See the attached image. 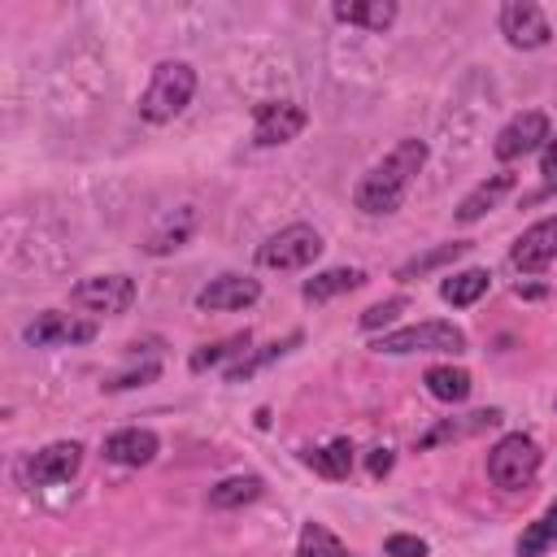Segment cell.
Masks as SVG:
<instances>
[{
	"label": "cell",
	"instance_id": "6da1fadb",
	"mask_svg": "<svg viewBox=\"0 0 557 557\" xmlns=\"http://www.w3.org/2000/svg\"><path fill=\"white\" fill-rule=\"evenodd\" d=\"M422 161H426V144L422 139H400L379 165H370L361 174V183L352 187V205L361 213H374V218L379 213H396L400 200L409 196V183L418 178Z\"/></svg>",
	"mask_w": 557,
	"mask_h": 557
},
{
	"label": "cell",
	"instance_id": "7a4b0ae2",
	"mask_svg": "<svg viewBox=\"0 0 557 557\" xmlns=\"http://www.w3.org/2000/svg\"><path fill=\"white\" fill-rule=\"evenodd\" d=\"M191 91H196V70L187 61H161L148 78V91L139 96V117L157 126L174 122L191 104Z\"/></svg>",
	"mask_w": 557,
	"mask_h": 557
},
{
	"label": "cell",
	"instance_id": "3957f363",
	"mask_svg": "<svg viewBox=\"0 0 557 557\" xmlns=\"http://www.w3.org/2000/svg\"><path fill=\"white\" fill-rule=\"evenodd\" d=\"M374 352H466V331L453 322H418V326H400L374 339Z\"/></svg>",
	"mask_w": 557,
	"mask_h": 557
},
{
	"label": "cell",
	"instance_id": "277c9868",
	"mask_svg": "<svg viewBox=\"0 0 557 557\" xmlns=\"http://www.w3.org/2000/svg\"><path fill=\"white\" fill-rule=\"evenodd\" d=\"M535 470H540V444L531 435H522V431L496 440V448L487 453V479L496 487H505V492L527 487L535 479Z\"/></svg>",
	"mask_w": 557,
	"mask_h": 557
},
{
	"label": "cell",
	"instance_id": "5b68a950",
	"mask_svg": "<svg viewBox=\"0 0 557 557\" xmlns=\"http://www.w3.org/2000/svg\"><path fill=\"white\" fill-rule=\"evenodd\" d=\"M322 257V235L305 222H292L283 226L278 235H270L261 248H257V265L261 270H305Z\"/></svg>",
	"mask_w": 557,
	"mask_h": 557
},
{
	"label": "cell",
	"instance_id": "8992f818",
	"mask_svg": "<svg viewBox=\"0 0 557 557\" xmlns=\"http://www.w3.org/2000/svg\"><path fill=\"white\" fill-rule=\"evenodd\" d=\"M22 339L30 348H70V344H91L96 339V322L83 313H61V309H44L26 322Z\"/></svg>",
	"mask_w": 557,
	"mask_h": 557
},
{
	"label": "cell",
	"instance_id": "52a82bcc",
	"mask_svg": "<svg viewBox=\"0 0 557 557\" xmlns=\"http://www.w3.org/2000/svg\"><path fill=\"white\" fill-rule=\"evenodd\" d=\"M548 139H553L548 113H540V109H522V113H513V117L500 126V135H496V144H492V152H496L500 161H518V157H527V152L544 148Z\"/></svg>",
	"mask_w": 557,
	"mask_h": 557
},
{
	"label": "cell",
	"instance_id": "ba28073f",
	"mask_svg": "<svg viewBox=\"0 0 557 557\" xmlns=\"http://www.w3.org/2000/svg\"><path fill=\"white\" fill-rule=\"evenodd\" d=\"M70 300L87 313H126L135 305V278L126 274H91L83 283H74Z\"/></svg>",
	"mask_w": 557,
	"mask_h": 557
},
{
	"label": "cell",
	"instance_id": "9c48e42d",
	"mask_svg": "<svg viewBox=\"0 0 557 557\" xmlns=\"http://www.w3.org/2000/svg\"><path fill=\"white\" fill-rule=\"evenodd\" d=\"M309 113L296 104V100H261L252 109V139L261 148H274V144H287L305 131Z\"/></svg>",
	"mask_w": 557,
	"mask_h": 557
},
{
	"label": "cell",
	"instance_id": "30bf717a",
	"mask_svg": "<svg viewBox=\"0 0 557 557\" xmlns=\"http://www.w3.org/2000/svg\"><path fill=\"white\" fill-rule=\"evenodd\" d=\"M553 261H557V218H544V222L527 226V231L513 239V248H509V265H513L518 274H540V270H548Z\"/></svg>",
	"mask_w": 557,
	"mask_h": 557
},
{
	"label": "cell",
	"instance_id": "8fae6325",
	"mask_svg": "<svg viewBox=\"0 0 557 557\" xmlns=\"http://www.w3.org/2000/svg\"><path fill=\"white\" fill-rule=\"evenodd\" d=\"M500 35H505L513 48H544V44L553 39V26H548V17H544L540 4H531V0H509V4L500 9Z\"/></svg>",
	"mask_w": 557,
	"mask_h": 557
},
{
	"label": "cell",
	"instance_id": "7c38bea8",
	"mask_svg": "<svg viewBox=\"0 0 557 557\" xmlns=\"http://www.w3.org/2000/svg\"><path fill=\"white\" fill-rule=\"evenodd\" d=\"M83 466V444L74 440H57L48 448H39L30 461H26V479L35 487H52V483H70Z\"/></svg>",
	"mask_w": 557,
	"mask_h": 557
},
{
	"label": "cell",
	"instance_id": "4fadbf2b",
	"mask_svg": "<svg viewBox=\"0 0 557 557\" xmlns=\"http://www.w3.org/2000/svg\"><path fill=\"white\" fill-rule=\"evenodd\" d=\"M261 300V283L248 274H218L209 287L196 292V305L209 313H231V309H248Z\"/></svg>",
	"mask_w": 557,
	"mask_h": 557
},
{
	"label": "cell",
	"instance_id": "5bb4252c",
	"mask_svg": "<svg viewBox=\"0 0 557 557\" xmlns=\"http://www.w3.org/2000/svg\"><path fill=\"white\" fill-rule=\"evenodd\" d=\"M157 453H161V440L148 426H126L104 440V461L113 466H148Z\"/></svg>",
	"mask_w": 557,
	"mask_h": 557
},
{
	"label": "cell",
	"instance_id": "9a60e30c",
	"mask_svg": "<svg viewBox=\"0 0 557 557\" xmlns=\"http://www.w3.org/2000/svg\"><path fill=\"white\" fill-rule=\"evenodd\" d=\"M500 418H505L500 409H474V413H466L461 422H457V418H448V422L431 426V431L418 440V448H435V444H444V440H466V435H479V431L496 426Z\"/></svg>",
	"mask_w": 557,
	"mask_h": 557
},
{
	"label": "cell",
	"instance_id": "2e32d148",
	"mask_svg": "<svg viewBox=\"0 0 557 557\" xmlns=\"http://www.w3.org/2000/svg\"><path fill=\"white\" fill-rule=\"evenodd\" d=\"M487 287H492V274H487L483 265H466V270H457V274H448V278L440 283V296H444V305L466 309V305H474Z\"/></svg>",
	"mask_w": 557,
	"mask_h": 557
},
{
	"label": "cell",
	"instance_id": "e0dca14e",
	"mask_svg": "<svg viewBox=\"0 0 557 557\" xmlns=\"http://www.w3.org/2000/svg\"><path fill=\"white\" fill-rule=\"evenodd\" d=\"M361 283H366L361 270H352V265H335V270H322V274L305 278L300 296H305L309 305H322V300H331V296H339V292H352V287H361Z\"/></svg>",
	"mask_w": 557,
	"mask_h": 557
},
{
	"label": "cell",
	"instance_id": "ac0fdd59",
	"mask_svg": "<svg viewBox=\"0 0 557 557\" xmlns=\"http://www.w3.org/2000/svg\"><path fill=\"white\" fill-rule=\"evenodd\" d=\"M331 13L339 22H352V26H366V30H387L396 22V4L392 0H348V4H335Z\"/></svg>",
	"mask_w": 557,
	"mask_h": 557
},
{
	"label": "cell",
	"instance_id": "d6986e66",
	"mask_svg": "<svg viewBox=\"0 0 557 557\" xmlns=\"http://www.w3.org/2000/svg\"><path fill=\"white\" fill-rule=\"evenodd\" d=\"M509 187H513V174H492V178H483V183L457 205V222H479L487 209H496V200H500Z\"/></svg>",
	"mask_w": 557,
	"mask_h": 557
},
{
	"label": "cell",
	"instance_id": "ffe728a7",
	"mask_svg": "<svg viewBox=\"0 0 557 557\" xmlns=\"http://www.w3.org/2000/svg\"><path fill=\"white\" fill-rule=\"evenodd\" d=\"M422 383H426V392H431L435 400H444V405H461V400L470 396V387H474V379H470L461 366H431Z\"/></svg>",
	"mask_w": 557,
	"mask_h": 557
},
{
	"label": "cell",
	"instance_id": "44dd1931",
	"mask_svg": "<svg viewBox=\"0 0 557 557\" xmlns=\"http://www.w3.org/2000/svg\"><path fill=\"white\" fill-rule=\"evenodd\" d=\"M261 492H265L261 474H231V479H222V483L209 487V505L213 509H239V505L257 500Z\"/></svg>",
	"mask_w": 557,
	"mask_h": 557
},
{
	"label": "cell",
	"instance_id": "7402d4cb",
	"mask_svg": "<svg viewBox=\"0 0 557 557\" xmlns=\"http://www.w3.org/2000/svg\"><path fill=\"white\" fill-rule=\"evenodd\" d=\"M305 466H313L322 479H348V470H352V444L348 440H331L326 448H309L305 453Z\"/></svg>",
	"mask_w": 557,
	"mask_h": 557
},
{
	"label": "cell",
	"instance_id": "603a6c76",
	"mask_svg": "<svg viewBox=\"0 0 557 557\" xmlns=\"http://www.w3.org/2000/svg\"><path fill=\"white\" fill-rule=\"evenodd\" d=\"M296 557H357V553H352L339 535H331L322 522H305V527H300Z\"/></svg>",
	"mask_w": 557,
	"mask_h": 557
},
{
	"label": "cell",
	"instance_id": "cb8c5ba5",
	"mask_svg": "<svg viewBox=\"0 0 557 557\" xmlns=\"http://www.w3.org/2000/svg\"><path fill=\"white\" fill-rule=\"evenodd\" d=\"M557 544V500L518 535V557H544Z\"/></svg>",
	"mask_w": 557,
	"mask_h": 557
},
{
	"label": "cell",
	"instance_id": "d4e9b609",
	"mask_svg": "<svg viewBox=\"0 0 557 557\" xmlns=\"http://www.w3.org/2000/svg\"><path fill=\"white\" fill-rule=\"evenodd\" d=\"M191 231H196V209L191 205H183V218L174 222V218H165L161 222V231H152L148 235V252H174V248H183L187 239H191Z\"/></svg>",
	"mask_w": 557,
	"mask_h": 557
},
{
	"label": "cell",
	"instance_id": "484cf974",
	"mask_svg": "<svg viewBox=\"0 0 557 557\" xmlns=\"http://www.w3.org/2000/svg\"><path fill=\"white\" fill-rule=\"evenodd\" d=\"M470 252V244H440V248H431V252H422V257H413V261H405L400 270H396V278H422V274H431V270H440V265H448V261H457V257H466Z\"/></svg>",
	"mask_w": 557,
	"mask_h": 557
},
{
	"label": "cell",
	"instance_id": "4316f807",
	"mask_svg": "<svg viewBox=\"0 0 557 557\" xmlns=\"http://www.w3.org/2000/svg\"><path fill=\"white\" fill-rule=\"evenodd\" d=\"M244 348H248V331L231 335V339H218V344H205V348L191 352V370H209V366H218V361H226V357H235Z\"/></svg>",
	"mask_w": 557,
	"mask_h": 557
},
{
	"label": "cell",
	"instance_id": "83f0119b",
	"mask_svg": "<svg viewBox=\"0 0 557 557\" xmlns=\"http://www.w3.org/2000/svg\"><path fill=\"white\" fill-rule=\"evenodd\" d=\"M300 344V335H287L283 344H270V348H261V352H252V357H244V361H235L231 370H226V383H239V379H248L252 370H261L265 361H274V357H283L287 348H296Z\"/></svg>",
	"mask_w": 557,
	"mask_h": 557
},
{
	"label": "cell",
	"instance_id": "f1b7e54d",
	"mask_svg": "<svg viewBox=\"0 0 557 557\" xmlns=\"http://www.w3.org/2000/svg\"><path fill=\"white\" fill-rule=\"evenodd\" d=\"M405 296H392V300H379V305H370L357 322H361V331H379V326H387V322H396L400 313H405Z\"/></svg>",
	"mask_w": 557,
	"mask_h": 557
},
{
	"label": "cell",
	"instance_id": "f546056e",
	"mask_svg": "<svg viewBox=\"0 0 557 557\" xmlns=\"http://www.w3.org/2000/svg\"><path fill=\"white\" fill-rule=\"evenodd\" d=\"M383 553H387V557H426V540L396 531V535H387V540H383Z\"/></svg>",
	"mask_w": 557,
	"mask_h": 557
},
{
	"label": "cell",
	"instance_id": "4dcf8cb0",
	"mask_svg": "<svg viewBox=\"0 0 557 557\" xmlns=\"http://www.w3.org/2000/svg\"><path fill=\"white\" fill-rule=\"evenodd\" d=\"M148 379H157V366H144V370H135V374H117V379H109L104 387H109V392H122V387H139V383H148Z\"/></svg>",
	"mask_w": 557,
	"mask_h": 557
},
{
	"label": "cell",
	"instance_id": "1f68e13d",
	"mask_svg": "<svg viewBox=\"0 0 557 557\" xmlns=\"http://www.w3.org/2000/svg\"><path fill=\"white\" fill-rule=\"evenodd\" d=\"M392 461H396V457H392V448H387V444H379V448H370V457H366V470H370L374 479H383V474L392 470Z\"/></svg>",
	"mask_w": 557,
	"mask_h": 557
},
{
	"label": "cell",
	"instance_id": "d6a6232c",
	"mask_svg": "<svg viewBox=\"0 0 557 557\" xmlns=\"http://www.w3.org/2000/svg\"><path fill=\"white\" fill-rule=\"evenodd\" d=\"M540 174H544V187H557V139H548V144H544Z\"/></svg>",
	"mask_w": 557,
	"mask_h": 557
}]
</instances>
